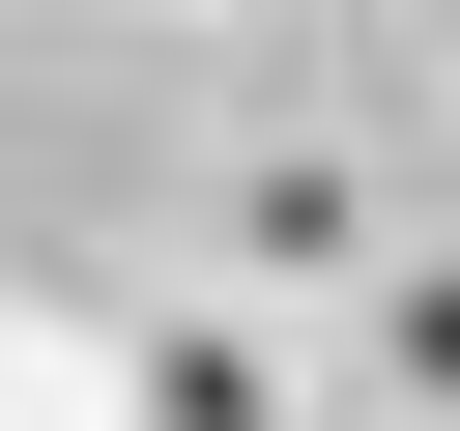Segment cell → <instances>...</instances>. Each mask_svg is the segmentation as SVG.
<instances>
[{
    "label": "cell",
    "mask_w": 460,
    "mask_h": 431,
    "mask_svg": "<svg viewBox=\"0 0 460 431\" xmlns=\"http://www.w3.org/2000/svg\"><path fill=\"white\" fill-rule=\"evenodd\" d=\"M402 374H431V402H460V287H431V316H402Z\"/></svg>",
    "instance_id": "obj_1"
}]
</instances>
